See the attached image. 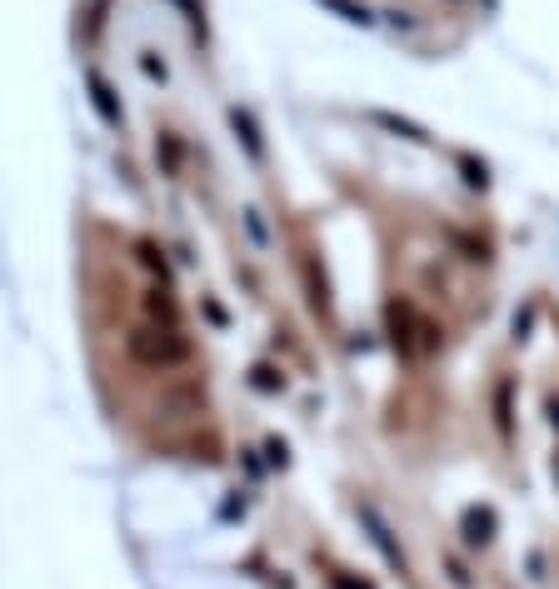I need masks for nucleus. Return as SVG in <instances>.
<instances>
[{"mask_svg": "<svg viewBox=\"0 0 559 589\" xmlns=\"http://www.w3.org/2000/svg\"><path fill=\"white\" fill-rule=\"evenodd\" d=\"M90 100H96V110H100V115H105V120H120V110H115V96H110V86L96 76V70H90Z\"/></svg>", "mask_w": 559, "mask_h": 589, "instance_id": "7ed1b4c3", "label": "nucleus"}, {"mask_svg": "<svg viewBox=\"0 0 559 589\" xmlns=\"http://www.w3.org/2000/svg\"><path fill=\"white\" fill-rule=\"evenodd\" d=\"M145 320H155V325H180V305L170 300V290H145Z\"/></svg>", "mask_w": 559, "mask_h": 589, "instance_id": "f03ea898", "label": "nucleus"}, {"mask_svg": "<svg viewBox=\"0 0 559 589\" xmlns=\"http://www.w3.org/2000/svg\"><path fill=\"white\" fill-rule=\"evenodd\" d=\"M125 354L140 364V370H180L185 360L195 354V345L185 340V330L180 325H155V320H145V325H130L125 330Z\"/></svg>", "mask_w": 559, "mask_h": 589, "instance_id": "f257e3e1", "label": "nucleus"}]
</instances>
